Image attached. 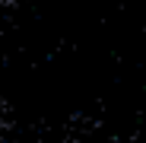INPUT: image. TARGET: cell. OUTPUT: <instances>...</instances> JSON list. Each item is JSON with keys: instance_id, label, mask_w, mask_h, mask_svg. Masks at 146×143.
<instances>
[{"instance_id": "6da1fadb", "label": "cell", "mask_w": 146, "mask_h": 143, "mask_svg": "<svg viewBox=\"0 0 146 143\" xmlns=\"http://www.w3.org/2000/svg\"><path fill=\"white\" fill-rule=\"evenodd\" d=\"M3 3H10V0H0V7H3Z\"/></svg>"}]
</instances>
